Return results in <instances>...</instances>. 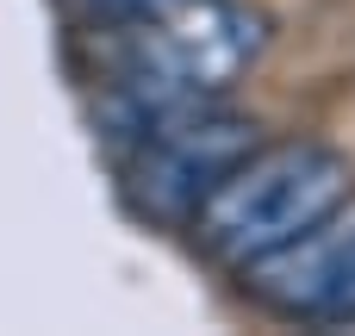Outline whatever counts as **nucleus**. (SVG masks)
Instances as JSON below:
<instances>
[{"label":"nucleus","mask_w":355,"mask_h":336,"mask_svg":"<svg viewBox=\"0 0 355 336\" xmlns=\"http://www.w3.org/2000/svg\"><path fill=\"white\" fill-rule=\"evenodd\" d=\"M275 44V19L250 0H175L162 12H137L119 44V94L112 112L137 137L150 118L225 100Z\"/></svg>","instance_id":"f257e3e1"},{"label":"nucleus","mask_w":355,"mask_h":336,"mask_svg":"<svg viewBox=\"0 0 355 336\" xmlns=\"http://www.w3.org/2000/svg\"><path fill=\"white\" fill-rule=\"evenodd\" d=\"M355 193L349 156H337L318 137H287V143H256L218 187L212 200L187 218L200 256L218 268H250L312 231L331 206Z\"/></svg>","instance_id":"f03ea898"},{"label":"nucleus","mask_w":355,"mask_h":336,"mask_svg":"<svg viewBox=\"0 0 355 336\" xmlns=\"http://www.w3.org/2000/svg\"><path fill=\"white\" fill-rule=\"evenodd\" d=\"M262 143V125L243 118V112H225L218 100L206 106H181V112H162L150 118L137 137H131V156H125V200L137 218H156V224H181L212 200V187Z\"/></svg>","instance_id":"7ed1b4c3"},{"label":"nucleus","mask_w":355,"mask_h":336,"mask_svg":"<svg viewBox=\"0 0 355 336\" xmlns=\"http://www.w3.org/2000/svg\"><path fill=\"white\" fill-rule=\"evenodd\" d=\"M237 274L262 312L337 324L349 312V287H355V193L343 206H331L312 231H300L293 243H281L275 256H262Z\"/></svg>","instance_id":"20e7f679"},{"label":"nucleus","mask_w":355,"mask_h":336,"mask_svg":"<svg viewBox=\"0 0 355 336\" xmlns=\"http://www.w3.org/2000/svg\"><path fill=\"white\" fill-rule=\"evenodd\" d=\"M87 6H106V12L137 19V12H162V6H175V0H87Z\"/></svg>","instance_id":"39448f33"},{"label":"nucleus","mask_w":355,"mask_h":336,"mask_svg":"<svg viewBox=\"0 0 355 336\" xmlns=\"http://www.w3.org/2000/svg\"><path fill=\"white\" fill-rule=\"evenodd\" d=\"M337 324H355V287H349V312H343V318H337Z\"/></svg>","instance_id":"423d86ee"}]
</instances>
